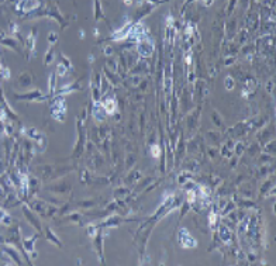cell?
<instances>
[{"label":"cell","instance_id":"11","mask_svg":"<svg viewBox=\"0 0 276 266\" xmlns=\"http://www.w3.org/2000/svg\"><path fill=\"white\" fill-rule=\"evenodd\" d=\"M220 237H221V240H223L224 242H227V244L231 241V231H230L228 227L223 225V227L220 228Z\"/></svg>","mask_w":276,"mask_h":266},{"label":"cell","instance_id":"12","mask_svg":"<svg viewBox=\"0 0 276 266\" xmlns=\"http://www.w3.org/2000/svg\"><path fill=\"white\" fill-rule=\"evenodd\" d=\"M23 210H24V216H26L27 218L30 220V222H31V224H36V227L38 228V230H41V228H40V222H38V220H37L36 217L32 216V213H31V211H30V208L27 207V206H24V207H23Z\"/></svg>","mask_w":276,"mask_h":266},{"label":"cell","instance_id":"15","mask_svg":"<svg viewBox=\"0 0 276 266\" xmlns=\"http://www.w3.org/2000/svg\"><path fill=\"white\" fill-rule=\"evenodd\" d=\"M55 73H51L50 76V82H48V89H50V94L55 93Z\"/></svg>","mask_w":276,"mask_h":266},{"label":"cell","instance_id":"4","mask_svg":"<svg viewBox=\"0 0 276 266\" xmlns=\"http://www.w3.org/2000/svg\"><path fill=\"white\" fill-rule=\"evenodd\" d=\"M41 4V0H18L17 3V9L20 12H32V10H36L40 7Z\"/></svg>","mask_w":276,"mask_h":266},{"label":"cell","instance_id":"26","mask_svg":"<svg viewBox=\"0 0 276 266\" xmlns=\"http://www.w3.org/2000/svg\"><path fill=\"white\" fill-rule=\"evenodd\" d=\"M202 2L206 4V6H210V4H212L213 2H214V0H202Z\"/></svg>","mask_w":276,"mask_h":266},{"label":"cell","instance_id":"28","mask_svg":"<svg viewBox=\"0 0 276 266\" xmlns=\"http://www.w3.org/2000/svg\"><path fill=\"white\" fill-rule=\"evenodd\" d=\"M4 214H6V213H4L3 210H0V222H2V218H3V216H4Z\"/></svg>","mask_w":276,"mask_h":266},{"label":"cell","instance_id":"21","mask_svg":"<svg viewBox=\"0 0 276 266\" xmlns=\"http://www.w3.org/2000/svg\"><path fill=\"white\" fill-rule=\"evenodd\" d=\"M234 88V79L232 78H227L226 79V89L227 90H232Z\"/></svg>","mask_w":276,"mask_h":266},{"label":"cell","instance_id":"17","mask_svg":"<svg viewBox=\"0 0 276 266\" xmlns=\"http://www.w3.org/2000/svg\"><path fill=\"white\" fill-rule=\"evenodd\" d=\"M52 61H54V50L52 48H50L48 50V52L45 54V65H51L52 64Z\"/></svg>","mask_w":276,"mask_h":266},{"label":"cell","instance_id":"14","mask_svg":"<svg viewBox=\"0 0 276 266\" xmlns=\"http://www.w3.org/2000/svg\"><path fill=\"white\" fill-rule=\"evenodd\" d=\"M47 240H48V241H51V242H52L54 245H58L59 248L62 246V242L58 240V237H56V235L54 234L52 231H51L50 228H47Z\"/></svg>","mask_w":276,"mask_h":266},{"label":"cell","instance_id":"24","mask_svg":"<svg viewBox=\"0 0 276 266\" xmlns=\"http://www.w3.org/2000/svg\"><path fill=\"white\" fill-rule=\"evenodd\" d=\"M58 40V37H56L55 32H50V38H48V41H50V44H54V42Z\"/></svg>","mask_w":276,"mask_h":266},{"label":"cell","instance_id":"18","mask_svg":"<svg viewBox=\"0 0 276 266\" xmlns=\"http://www.w3.org/2000/svg\"><path fill=\"white\" fill-rule=\"evenodd\" d=\"M151 155H152L154 158H159V155H161V148H159L158 145H152L151 146Z\"/></svg>","mask_w":276,"mask_h":266},{"label":"cell","instance_id":"6","mask_svg":"<svg viewBox=\"0 0 276 266\" xmlns=\"http://www.w3.org/2000/svg\"><path fill=\"white\" fill-rule=\"evenodd\" d=\"M16 99H18V100H28V102H42V100H45L47 97L42 96L40 90H34V92H30V93H26V94H17Z\"/></svg>","mask_w":276,"mask_h":266},{"label":"cell","instance_id":"3","mask_svg":"<svg viewBox=\"0 0 276 266\" xmlns=\"http://www.w3.org/2000/svg\"><path fill=\"white\" fill-rule=\"evenodd\" d=\"M179 241H180V245H182L183 248H186V249L194 248V246L197 245L196 240L189 235V231L186 230V228H182V230L179 231Z\"/></svg>","mask_w":276,"mask_h":266},{"label":"cell","instance_id":"10","mask_svg":"<svg viewBox=\"0 0 276 266\" xmlns=\"http://www.w3.org/2000/svg\"><path fill=\"white\" fill-rule=\"evenodd\" d=\"M37 238H38V235H34V237H30V238H23V246L26 248L27 252H30L31 254L32 251H34V245H36V241Z\"/></svg>","mask_w":276,"mask_h":266},{"label":"cell","instance_id":"9","mask_svg":"<svg viewBox=\"0 0 276 266\" xmlns=\"http://www.w3.org/2000/svg\"><path fill=\"white\" fill-rule=\"evenodd\" d=\"M103 107L107 114H114L116 108H117V103L113 97H109V99H106V102H103Z\"/></svg>","mask_w":276,"mask_h":266},{"label":"cell","instance_id":"7","mask_svg":"<svg viewBox=\"0 0 276 266\" xmlns=\"http://www.w3.org/2000/svg\"><path fill=\"white\" fill-rule=\"evenodd\" d=\"M106 110H104V107H103L102 103H99L96 100V102L93 103V117L96 118L97 121H103L104 118H106Z\"/></svg>","mask_w":276,"mask_h":266},{"label":"cell","instance_id":"5","mask_svg":"<svg viewBox=\"0 0 276 266\" xmlns=\"http://www.w3.org/2000/svg\"><path fill=\"white\" fill-rule=\"evenodd\" d=\"M145 37V28L141 23H135V24H131L130 27V31H128V38L131 40H135L138 41L140 38Z\"/></svg>","mask_w":276,"mask_h":266},{"label":"cell","instance_id":"22","mask_svg":"<svg viewBox=\"0 0 276 266\" xmlns=\"http://www.w3.org/2000/svg\"><path fill=\"white\" fill-rule=\"evenodd\" d=\"M0 76H3L4 79H10V70H9V68H3V69H2V73H0Z\"/></svg>","mask_w":276,"mask_h":266},{"label":"cell","instance_id":"20","mask_svg":"<svg viewBox=\"0 0 276 266\" xmlns=\"http://www.w3.org/2000/svg\"><path fill=\"white\" fill-rule=\"evenodd\" d=\"M88 232H89V237H90V238H94V237H96V234L99 232V228L94 227V225H90V227H89V230H88Z\"/></svg>","mask_w":276,"mask_h":266},{"label":"cell","instance_id":"13","mask_svg":"<svg viewBox=\"0 0 276 266\" xmlns=\"http://www.w3.org/2000/svg\"><path fill=\"white\" fill-rule=\"evenodd\" d=\"M4 252H6V254L9 255L10 258H13V259H14V262L17 263V265H21V260H20V255L17 254V251H16L14 248H12V249H10L9 246H6V248H4Z\"/></svg>","mask_w":276,"mask_h":266},{"label":"cell","instance_id":"27","mask_svg":"<svg viewBox=\"0 0 276 266\" xmlns=\"http://www.w3.org/2000/svg\"><path fill=\"white\" fill-rule=\"evenodd\" d=\"M123 2L127 4V6H131V4H132V0H123Z\"/></svg>","mask_w":276,"mask_h":266},{"label":"cell","instance_id":"8","mask_svg":"<svg viewBox=\"0 0 276 266\" xmlns=\"http://www.w3.org/2000/svg\"><path fill=\"white\" fill-rule=\"evenodd\" d=\"M130 27H131V24L127 23L126 27H123V28L117 30V31L113 34V40L114 41H121V40H124V38H128V31H130Z\"/></svg>","mask_w":276,"mask_h":266},{"label":"cell","instance_id":"2","mask_svg":"<svg viewBox=\"0 0 276 266\" xmlns=\"http://www.w3.org/2000/svg\"><path fill=\"white\" fill-rule=\"evenodd\" d=\"M137 51L138 54L144 58H148L154 54V42L151 38L148 37H142L138 40V44H137Z\"/></svg>","mask_w":276,"mask_h":266},{"label":"cell","instance_id":"23","mask_svg":"<svg viewBox=\"0 0 276 266\" xmlns=\"http://www.w3.org/2000/svg\"><path fill=\"white\" fill-rule=\"evenodd\" d=\"M2 222H3V224H6V225L12 224V217H10L9 214H4L3 218H2Z\"/></svg>","mask_w":276,"mask_h":266},{"label":"cell","instance_id":"25","mask_svg":"<svg viewBox=\"0 0 276 266\" xmlns=\"http://www.w3.org/2000/svg\"><path fill=\"white\" fill-rule=\"evenodd\" d=\"M112 52H113L112 47H106V50H104V54H106V55L109 56V55H112Z\"/></svg>","mask_w":276,"mask_h":266},{"label":"cell","instance_id":"1","mask_svg":"<svg viewBox=\"0 0 276 266\" xmlns=\"http://www.w3.org/2000/svg\"><path fill=\"white\" fill-rule=\"evenodd\" d=\"M52 106H51V114L56 121L62 123L65 120V113H66V104H65V96L62 94H56L52 100Z\"/></svg>","mask_w":276,"mask_h":266},{"label":"cell","instance_id":"19","mask_svg":"<svg viewBox=\"0 0 276 266\" xmlns=\"http://www.w3.org/2000/svg\"><path fill=\"white\" fill-rule=\"evenodd\" d=\"M27 44H28L30 51L34 50V47H36V38H34V35H32V34L28 35V38H27Z\"/></svg>","mask_w":276,"mask_h":266},{"label":"cell","instance_id":"29","mask_svg":"<svg viewBox=\"0 0 276 266\" xmlns=\"http://www.w3.org/2000/svg\"><path fill=\"white\" fill-rule=\"evenodd\" d=\"M2 69H3V66H2V64H0V73H2Z\"/></svg>","mask_w":276,"mask_h":266},{"label":"cell","instance_id":"16","mask_svg":"<svg viewBox=\"0 0 276 266\" xmlns=\"http://www.w3.org/2000/svg\"><path fill=\"white\" fill-rule=\"evenodd\" d=\"M68 73V68L65 66L64 64H59L58 65V68H56V75L58 76H61V78H64L65 75Z\"/></svg>","mask_w":276,"mask_h":266}]
</instances>
